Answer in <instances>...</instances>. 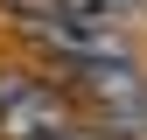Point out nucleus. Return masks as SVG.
Returning a JSON list of instances; mask_svg holds the SVG:
<instances>
[{"instance_id": "nucleus-1", "label": "nucleus", "mask_w": 147, "mask_h": 140, "mask_svg": "<svg viewBox=\"0 0 147 140\" xmlns=\"http://www.w3.org/2000/svg\"><path fill=\"white\" fill-rule=\"evenodd\" d=\"M63 84H70V98L84 105V119L105 140H147V70H140L133 49L126 56L63 63Z\"/></svg>"}, {"instance_id": "nucleus-2", "label": "nucleus", "mask_w": 147, "mask_h": 140, "mask_svg": "<svg viewBox=\"0 0 147 140\" xmlns=\"http://www.w3.org/2000/svg\"><path fill=\"white\" fill-rule=\"evenodd\" d=\"M63 119H84L63 77H28V70H0V140H35Z\"/></svg>"}, {"instance_id": "nucleus-3", "label": "nucleus", "mask_w": 147, "mask_h": 140, "mask_svg": "<svg viewBox=\"0 0 147 140\" xmlns=\"http://www.w3.org/2000/svg\"><path fill=\"white\" fill-rule=\"evenodd\" d=\"M49 7H63V14H84V21H112V28H126L140 14V0H49Z\"/></svg>"}, {"instance_id": "nucleus-4", "label": "nucleus", "mask_w": 147, "mask_h": 140, "mask_svg": "<svg viewBox=\"0 0 147 140\" xmlns=\"http://www.w3.org/2000/svg\"><path fill=\"white\" fill-rule=\"evenodd\" d=\"M35 140H105L91 119H63V126H49V133H35Z\"/></svg>"}]
</instances>
